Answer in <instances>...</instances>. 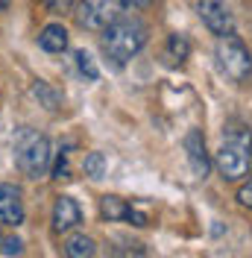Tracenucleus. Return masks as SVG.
Returning <instances> with one entry per match:
<instances>
[{
	"mask_svg": "<svg viewBox=\"0 0 252 258\" xmlns=\"http://www.w3.org/2000/svg\"><path fill=\"white\" fill-rule=\"evenodd\" d=\"M126 6H135V9H144V6H150L153 0H123Z\"/></svg>",
	"mask_w": 252,
	"mask_h": 258,
	"instance_id": "aec40b11",
	"label": "nucleus"
},
{
	"mask_svg": "<svg viewBox=\"0 0 252 258\" xmlns=\"http://www.w3.org/2000/svg\"><path fill=\"white\" fill-rule=\"evenodd\" d=\"M100 214H103L106 220H129L132 226H147L150 223V217H147L144 211L126 206L120 197H109V194L100 200Z\"/></svg>",
	"mask_w": 252,
	"mask_h": 258,
	"instance_id": "1a4fd4ad",
	"label": "nucleus"
},
{
	"mask_svg": "<svg viewBox=\"0 0 252 258\" xmlns=\"http://www.w3.org/2000/svg\"><path fill=\"white\" fill-rule=\"evenodd\" d=\"M252 161V129L232 123L226 126L223 135V147L217 153V167H220L223 179H240L246 176Z\"/></svg>",
	"mask_w": 252,
	"mask_h": 258,
	"instance_id": "7ed1b4c3",
	"label": "nucleus"
},
{
	"mask_svg": "<svg viewBox=\"0 0 252 258\" xmlns=\"http://www.w3.org/2000/svg\"><path fill=\"white\" fill-rule=\"evenodd\" d=\"M147 44V24L141 18H117L109 30H103V53L114 64L129 62Z\"/></svg>",
	"mask_w": 252,
	"mask_h": 258,
	"instance_id": "f03ea898",
	"label": "nucleus"
},
{
	"mask_svg": "<svg viewBox=\"0 0 252 258\" xmlns=\"http://www.w3.org/2000/svg\"><path fill=\"white\" fill-rule=\"evenodd\" d=\"M77 68H79V74L85 77V80H91L94 82L97 77H100V71H97V64H94V59L85 53V50H79L77 53Z\"/></svg>",
	"mask_w": 252,
	"mask_h": 258,
	"instance_id": "2eb2a0df",
	"label": "nucleus"
},
{
	"mask_svg": "<svg viewBox=\"0 0 252 258\" xmlns=\"http://www.w3.org/2000/svg\"><path fill=\"white\" fill-rule=\"evenodd\" d=\"M123 0H79L77 24L88 32H103L117 18H123Z\"/></svg>",
	"mask_w": 252,
	"mask_h": 258,
	"instance_id": "39448f33",
	"label": "nucleus"
},
{
	"mask_svg": "<svg viewBox=\"0 0 252 258\" xmlns=\"http://www.w3.org/2000/svg\"><path fill=\"white\" fill-rule=\"evenodd\" d=\"M185 153H188V164L194 170V176L205 179L211 170V159H208V150H205V138L200 129H191L185 135Z\"/></svg>",
	"mask_w": 252,
	"mask_h": 258,
	"instance_id": "6e6552de",
	"label": "nucleus"
},
{
	"mask_svg": "<svg viewBox=\"0 0 252 258\" xmlns=\"http://www.w3.org/2000/svg\"><path fill=\"white\" fill-rule=\"evenodd\" d=\"M237 203H240L243 209H252V173H249V179L240 185V191H237Z\"/></svg>",
	"mask_w": 252,
	"mask_h": 258,
	"instance_id": "a211bd4d",
	"label": "nucleus"
},
{
	"mask_svg": "<svg viewBox=\"0 0 252 258\" xmlns=\"http://www.w3.org/2000/svg\"><path fill=\"white\" fill-rule=\"evenodd\" d=\"M65 255L68 258H97V246L88 235H74L65 243Z\"/></svg>",
	"mask_w": 252,
	"mask_h": 258,
	"instance_id": "f8f14e48",
	"label": "nucleus"
},
{
	"mask_svg": "<svg viewBox=\"0 0 252 258\" xmlns=\"http://www.w3.org/2000/svg\"><path fill=\"white\" fill-rule=\"evenodd\" d=\"M38 47L47 50V53H65L68 47V30L62 24H47L41 35H38Z\"/></svg>",
	"mask_w": 252,
	"mask_h": 258,
	"instance_id": "9b49d317",
	"label": "nucleus"
},
{
	"mask_svg": "<svg viewBox=\"0 0 252 258\" xmlns=\"http://www.w3.org/2000/svg\"><path fill=\"white\" fill-rule=\"evenodd\" d=\"M3 6H6V0H0V12H3Z\"/></svg>",
	"mask_w": 252,
	"mask_h": 258,
	"instance_id": "412c9836",
	"label": "nucleus"
},
{
	"mask_svg": "<svg viewBox=\"0 0 252 258\" xmlns=\"http://www.w3.org/2000/svg\"><path fill=\"white\" fill-rule=\"evenodd\" d=\"M82 220V211L71 197H59L56 206H53V229L56 232H71L74 226Z\"/></svg>",
	"mask_w": 252,
	"mask_h": 258,
	"instance_id": "9d476101",
	"label": "nucleus"
},
{
	"mask_svg": "<svg viewBox=\"0 0 252 258\" xmlns=\"http://www.w3.org/2000/svg\"><path fill=\"white\" fill-rule=\"evenodd\" d=\"M68 153H71V150L65 147L62 156H59L56 164H53V176H56V179H71V173H68Z\"/></svg>",
	"mask_w": 252,
	"mask_h": 258,
	"instance_id": "f3484780",
	"label": "nucleus"
},
{
	"mask_svg": "<svg viewBox=\"0 0 252 258\" xmlns=\"http://www.w3.org/2000/svg\"><path fill=\"white\" fill-rule=\"evenodd\" d=\"M197 12L214 35L223 38V35L235 32V18H232V9H229V0H197Z\"/></svg>",
	"mask_w": 252,
	"mask_h": 258,
	"instance_id": "423d86ee",
	"label": "nucleus"
},
{
	"mask_svg": "<svg viewBox=\"0 0 252 258\" xmlns=\"http://www.w3.org/2000/svg\"><path fill=\"white\" fill-rule=\"evenodd\" d=\"M82 170H85V176L91 179H100L106 173V159H103V153H88L85 161H82Z\"/></svg>",
	"mask_w": 252,
	"mask_h": 258,
	"instance_id": "4468645a",
	"label": "nucleus"
},
{
	"mask_svg": "<svg viewBox=\"0 0 252 258\" xmlns=\"http://www.w3.org/2000/svg\"><path fill=\"white\" fill-rule=\"evenodd\" d=\"M214 56H217V68H220L223 77H229L232 82H243L252 74V56L246 44L237 38L235 32L232 35H223L214 47Z\"/></svg>",
	"mask_w": 252,
	"mask_h": 258,
	"instance_id": "20e7f679",
	"label": "nucleus"
},
{
	"mask_svg": "<svg viewBox=\"0 0 252 258\" xmlns=\"http://www.w3.org/2000/svg\"><path fill=\"white\" fill-rule=\"evenodd\" d=\"M12 153H15L18 170L27 179H41L50 170V159H53L50 141L38 129H30V126L18 129L15 141H12Z\"/></svg>",
	"mask_w": 252,
	"mask_h": 258,
	"instance_id": "f257e3e1",
	"label": "nucleus"
},
{
	"mask_svg": "<svg viewBox=\"0 0 252 258\" xmlns=\"http://www.w3.org/2000/svg\"><path fill=\"white\" fill-rule=\"evenodd\" d=\"M21 249H24V243L18 241L15 235H0V255L15 258V255H21Z\"/></svg>",
	"mask_w": 252,
	"mask_h": 258,
	"instance_id": "dca6fc26",
	"label": "nucleus"
},
{
	"mask_svg": "<svg viewBox=\"0 0 252 258\" xmlns=\"http://www.w3.org/2000/svg\"><path fill=\"white\" fill-rule=\"evenodd\" d=\"M41 3L47 6L50 12H68L74 6V0H41Z\"/></svg>",
	"mask_w": 252,
	"mask_h": 258,
	"instance_id": "6ab92c4d",
	"label": "nucleus"
},
{
	"mask_svg": "<svg viewBox=\"0 0 252 258\" xmlns=\"http://www.w3.org/2000/svg\"><path fill=\"white\" fill-rule=\"evenodd\" d=\"M24 223V200L21 188L0 182V226H18Z\"/></svg>",
	"mask_w": 252,
	"mask_h": 258,
	"instance_id": "0eeeda50",
	"label": "nucleus"
},
{
	"mask_svg": "<svg viewBox=\"0 0 252 258\" xmlns=\"http://www.w3.org/2000/svg\"><path fill=\"white\" fill-rule=\"evenodd\" d=\"M188 53H191V41L185 35L173 32V35L167 38V59H170V64H182L188 59Z\"/></svg>",
	"mask_w": 252,
	"mask_h": 258,
	"instance_id": "ddd939ff",
	"label": "nucleus"
}]
</instances>
